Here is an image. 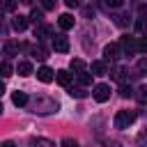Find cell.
Returning a JSON list of instances; mask_svg holds the SVG:
<instances>
[{
    "label": "cell",
    "instance_id": "cell-23",
    "mask_svg": "<svg viewBox=\"0 0 147 147\" xmlns=\"http://www.w3.org/2000/svg\"><path fill=\"white\" fill-rule=\"evenodd\" d=\"M71 69H74L76 74H80V71H85V62H83L80 57H76V60H71Z\"/></svg>",
    "mask_w": 147,
    "mask_h": 147
},
{
    "label": "cell",
    "instance_id": "cell-13",
    "mask_svg": "<svg viewBox=\"0 0 147 147\" xmlns=\"http://www.w3.org/2000/svg\"><path fill=\"white\" fill-rule=\"evenodd\" d=\"M11 25H14V30H16V32H23V30L28 28V18L18 14V16H14V21H11Z\"/></svg>",
    "mask_w": 147,
    "mask_h": 147
},
{
    "label": "cell",
    "instance_id": "cell-17",
    "mask_svg": "<svg viewBox=\"0 0 147 147\" xmlns=\"http://www.w3.org/2000/svg\"><path fill=\"white\" fill-rule=\"evenodd\" d=\"M16 74H18V76H30V74H32V64H30V62H18Z\"/></svg>",
    "mask_w": 147,
    "mask_h": 147
},
{
    "label": "cell",
    "instance_id": "cell-12",
    "mask_svg": "<svg viewBox=\"0 0 147 147\" xmlns=\"http://www.w3.org/2000/svg\"><path fill=\"white\" fill-rule=\"evenodd\" d=\"M11 101H14V106H28L30 103V96L25 92H14L11 94Z\"/></svg>",
    "mask_w": 147,
    "mask_h": 147
},
{
    "label": "cell",
    "instance_id": "cell-1",
    "mask_svg": "<svg viewBox=\"0 0 147 147\" xmlns=\"http://www.w3.org/2000/svg\"><path fill=\"white\" fill-rule=\"evenodd\" d=\"M60 103L55 99H48V96H37L32 101V113H39V115H48V113H57Z\"/></svg>",
    "mask_w": 147,
    "mask_h": 147
},
{
    "label": "cell",
    "instance_id": "cell-20",
    "mask_svg": "<svg viewBox=\"0 0 147 147\" xmlns=\"http://www.w3.org/2000/svg\"><path fill=\"white\" fill-rule=\"evenodd\" d=\"M69 94L76 96V99H85V96H87V90H85V87H74V85H71V87H69Z\"/></svg>",
    "mask_w": 147,
    "mask_h": 147
},
{
    "label": "cell",
    "instance_id": "cell-9",
    "mask_svg": "<svg viewBox=\"0 0 147 147\" xmlns=\"http://www.w3.org/2000/svg\"><path fill=\"white\" fill-rule=\"evenodd\" d=\"M71 78H74V76H71L69 71H57V76H55V80H57L62 87H67V90L71 87Z\"/></svg>",
    "mask_w": 147,
    "mask_h": 147
},
{
    "label": "cell",
    "instance_id": "cell-29",
    "mask_svg": "<svg viewBox=\"0 0 147 147\" xmlns=\"http://www.w3.org/2000/svg\"><path fill=\"white\" fill-rule=\"evenodd\" d=\"M62 147H78V142H76L74 138H64V140H62Z\"/></svg>",
    "mask_w": 147,
    "mask_h": 147
},
{
    "label": "cell",
    "instance_id": "cell-24",
    "mask_svg": "<svg viewBox=\"0 0 147 147\" xmlns=\"http://www.w3.org/2000/svg\"><path fill=\"white\" fill-rule=\"evenodd\" d=\"M133 94H136V92H133L129 85H124V83L119 85V96H122V99H129V96H133Z\"/></svg>",
    "mask_w": 147,
    "mask_h": 147
},
{
    "label": "cell",
    "instance_id": "cell-37",
    "mask_svg": "<svg viewBox=\"0 0 147 147\" xmlns=\"http://www.w3.org/2000/svg\"><path fill=\"white\" fill-rule=\"evenodd\" d=\"M21 2H25V5H32V0H21Z\"/></svg>",
    "mask_w": 147,
    "mask_h": 147
},
{
    "label": "cell",
    "instance_id": "cell-4",
    "mask_svg": "<svg viewBox=\"0 0 147 147\" xmlns=\"http://www.w3.org/2000/svg\"><path fill=\"white\" fill-rule=\"evenodd\" d=\"M119 46H122L124 55H133V53H138V51H140V46H138V41H136L133 37H122Z\"/></svg>",
    "mask_w": 147,
    "mask_h": 147
},
{
    "label": "cell",
    "instance_id": "cell-16",
    "mask_svg": "<svg viewBox=\"0 0 147 147\" xmlns=\"http://www.w3.org/2000/svg\"><path fill=\"white\" fill-rule=\"evenodd\" d=\"M18 48H21L18 44H14V41H5V55H7V57H14V55L18 53Z\"/></svg>",
    "mask_w": 147,
    "mask_h": 147
},
{
    "label": "cell",
    "instance_id": "cell-7",
    "mask_svg": "<svg viewBox=\"0 0 147 147\" xmlns=\"http://www.w3.org/2000/svg\"><path fill=\"white\" fill-rule=\"evenodd\" d=\"M55 76H57V74H55L51 67H39V69H37V78H39L41 83H51V80H55Z\"/></svg>",
    "mask_w": 147,
    "mask_h": 147
},
{
    "label": "cell",
    "instance_id": "cell-22",
    "mask_svg": "<svg viewBox=\"0 0 147 147\" xmlns=\"http://www.w3.org/2000/svg\"><path fill=\"white\" fill-rule=\"evenodd\" d=\"M41 18H44V11H41V9H32V11H30V21H32L34 25H41Z\"/></svg>",
    "mask_w": 147,
    "mask_h": 147
},
{
    "label": "cell",
    "instance_id": "cell-5",
    "mask_svg": "<svg viewBox=\"0 0 147 147\" xmlns=\"http://www.w3.org/2000/svg\"><path fill=\"white\" fill-rule=\"evenodd\" d=\"M119 55H124V51H122L119 44H108V46L103 48V57H106V60H117Z\"/></svg>",
    "mask_w": 147,
    "mask_h": 147
},
{
    "label": "cell",
    "instance_id": "cell-36",
    "mask_svg": "<svg viewBox=\"0 0 147 147\" xmlns=\"http://www.w3.org/2000/svg\"><path fill=\"white\" fill-rule=\"evenodd\" d=\"M140 14H147V7H145V5L140 7Z\"/></svg>",
    "mask_w": 147,
    "mask_h": 147
},
{
    "label": "cell",
    "instance_id": "cell-25",
    "mask_svg": "<svg viewBox=\"0 0 147 147\" xmlns=\"http://www.w3.org/2000/svg\"><path fill=\"white\" fill-rule=\"evenodd\" d=\"M124 74H126V69H124V67H115V69H113V78H115V80H119V83L124 80Z\"/></svg>",
    "mask_w": 147,
    "mask_h": 147
},
{
    "label": "cell",
    "instance_id": "cell-6",
    "mask_svg": "<svg viewBox=\"0 0 147 147\" xmlns=\"http://www.w3.org/2000/svg\"><path fill=\"white\" fill-rule=\"evenodd\" d=\"M53 48H55L57 53H67V51H69V39H67L64 34H55V37H53Z\"/></svg>",
    "mask_w": 147,
    "mask_h": 147
},
{
    "label": "cell",
    "instance_id": "cell-33",
    "mask_svg": "<svg viewBox=\"0 0 147 147\" xmlns=\"http://www.w3.org/2000/svg\"><path fill=\"white\" fill-rule=\"evenodd\" d=\"M138 71H147V57L138 60Z\"/></svg>",
    "mask_w": 147,
    "mask_h": 147
},
{
    "label": "cell",
    "instance_id": "cell-21",
    "mask_svg": "<svg viewBox=\"0 0 147 147\" xmlns=\"http://www.w3.org/2000/svg\"><path fill=\"white\" fill-rule=\"evenodd\" d=\"M136 32L138 34H147V16H142V18L136 21Z\"/></svg>",
    "mask_w": 147,
    "mask_h": 147
},
{
    "label": "cell",
    "instance_id": "cell-28",
    "mask_svg": "<svg viewBox=\"0 0 147 147\" xmlns=\"http://www.w3.org/2000/svg\"><path fill=\"white\" fill-rule=\"evenodd\" d=\"M57 0H41V9H55Z\"/></svg>",
    "mask_w": 147,
    "mask_h": 147
},
{
    "label": "cell",
    "instance_id": "cell-2",
    "mask_svg": "<svg viewBox=\"0 0 147 147\" xmlns=\"http://www.w3.org/2000/svg\"><path fill=\"white\" fill-rule=\"evenodd\" d=\"M133 122H136V113L133 110H119L115 115V126L117 129H129Z\"/></svg>",
    "mask_w": 147,
    "mask_h": 147
},
{
    "label": "cell",
    "instance_id": "cell-27",
    "mask_svg": "<svg viewBox=\"0 0 147 147\" xmlns=\"http://www.w3.org/2000/svg\"><path fill=\"white\" fill-rule=\"evenodd\" d=\"M0 69H2V76H5V78H9V76H11V64H9L7 60L2 62V67H0Z\"/></svg>",
    "mask_w": 147,
    "mask_h": 147
},
{
    "label": "cell",
    "instance_id": "cell-34",
    "mask_svg": "<svg viewBox=\"0 0 147 147\" xmlns=\"http://www.w3.org/2000/svg\"><path fill=\"white\" fill-rule=\"evenodd\" d=\"M64 5H67L69 9H74V7H78V0H64Z\"/></svg>",
    "mask_w": 147,
    "mask_h": 147
},
{
    "label": "cell",
    "instance_id": "cell-8",
    "mask_svg": "<svg viewBox=\"0 0 147 147\" xmlns=\"http://www.w3.org/2000/svg\"><path fill=\"white\" fill-rule=\"evenodd\" d=\"M90 69H92V76H106V74H108V69H106V62H101V60H94Z\"/></svg>",
    "mask_w": 147,
    "mask_h": 147
},
{
    "label": "cell",
    "instance_id": "cell-26",
    "mask_svg": "<svg viewBox=\"0 0 147 147\" xmlns=\"http://www.w3.org/2000/svg\"><path fill=\"white\" fill-rule=\"evenodd\" d=\"M14 9H16V0H2V11L5 14L14 11Z\"/></svg>",
    "mask_w": 147,
    "mask_h": 147
},
{
    "label": "cell",
    "instance_id": "cell-18",
    "mask_svg": "<svg viewBox=\"0 0 147 147\" xmlns=\"http://www.w3.org/2000/svg\"><path fill=\"white\" fill-rule=\"evenodd\" d=\"M32 55H34L37 60H46V57H48V51H46L41 44H37V46L32 48Z\"/></svg>",
    "mask_w": 147,
    "mask_h": 147
},
{
    "label": "cell",
    "instance_id": "cell-32",
    "mask_svg": "<svg viewBox=\"0 0 147 147\" xmlns=\"http://www.w3.org/2000/svg\"><path fill=\"white\" fill-rule=\"evenodd\" d=\"M122 2H124V0H106V5H108V7H113V9L122 7Z\"/></svg>",
    "mask_w": 147,
    "mask_h": 147
},
{
    "label": "cell",
    "instance_id": "cell-11",
    "mask_svg": "<svg viewBox=\"0 0 147 147\" xmlns=\"http://www.w3.org/2000/svg\"><path fill=\"white\" fill-rule=\"evenodd\" d=\"M53 34V28L51 25H37L34 28V37L37 39H46V37H51Z\"/></svg>",
    "mask_w": 147,
    "mask_h": 147
},
{
    "label": "cell",
    "instance_id": "cell-38",
    "mask_svg": "<svg viewBox=\"0 0 147 147\" xmlns=\"http://www.w3.org/2000/svg\"><path fill=\"white\" fill-rule=\"evenodd\" d=\"M2 147H14V145H11V142H5V145H2Z\"/></svg>",
    "mask_w": 147,
    "mask_h": 147
},
{
    "label": "cell",
    "instance_id": "cell-31",
    "mask_svg": "<svg viewBox=\"0 0 147 147\" xmlns=\"http://www.w3.org/2000/svg\"><path fill=\"white\" fill-rule=\"evenodd\" d=\"M115 23H117V25H122V28H124V25H126V23H129V21H126V16H124V14H119V16H115Z\"/></svg>",
    "mask_w": 147,
    "mask_h": 147
},
{
    "label": "cell",
    "instance_id": "cell-15",
    "mask_svg": "<svg viewBox=\"0 0 147 147\" xmlns=\"http://www.w3.org/2000/svg\"><path fill=\"white\" fill-rule=\"evenodd\" d=\"M30 147H55V142L48 140V138H32L30 140Z\"/></svg>",
    "mask_w": 147,
    "mask_h": 147
},
{
    "label": "cell",
    "instance_id": "cell-19",
    "mask_svg": "<svg viewBox=\"0 0 147 147\" xmlns=\"http://www.w3.org/2000/svg\"><path fill=\"white\" fill-rule=\"evenodd\" d=\"M76 80H78V85H80V87H85V85H90V83H92V76H90L87 71H80V74H76Z\"/></svg>",
    "mask_w": 147,
    "mask_h": 147
},
{
    "label": "cell",
    "instance_id": "cell-10",
    "mask_svg": "<svg viewBox=\"0 0 147 147\" xmlns=\"http://www.w3.org/2000/svg\"><path fill=\"white\" fill-rule=\"evenodd\" d=\"M57 25H60L62 30H71V28H74V16H71V14H62V16L57 18Z\"/></svg>",
    "mask_w": 147,
    "mask_h": 147
},
{
    "label": "cell",
    "instance_id": "cell-14",
    "mask_svg": "<svg viewBox=\"0 0 147 147\" xmlns=\"http://www.w3.org/2000/svg\"><path fill=\"white\" fill-rule=\"evenodd\" d=\"M133 96H136V101H138L140 106H147V85H142V87H138Z\"/></svg>",
    "mask_w": 147,
    "mask_h": 147
},
{
    "label": "cell",
    "instance_id": "cell-3",
    "mask_svg": "<svg viewBox=\"0 0 147 147\" xmlns=\"http://www.w3.org/2000/svg\"><path fill=\"white\" fill-rule=\"evenodd\" d=\"M92 96H94L99 103L108 101V99H110V85H106V83H99V85H94V90H92Z\"/></svg>",
    "mask_w": 147,
    "mask_h": 147
},
{
    "label": "cell",
    "instance_id": "cell-30",
    "mask_svg": "<svg viewBox=\"0 0 147 147\" xmlns=\"http://www.w3.org/2000/svg\"><path fill=\"white\" fill-rule=\"evenodd\" d=\"M138 46H140V51H142V53H147V34H142V37H140Z\"/></svg>",
    "mask_w": 147,
    "mask_h": 147
},
{
    "label": "cell",
    "instance_id": "cell-35",
    "mask_svg": "<svg viewBox=\"0 0 147 147\" xmlns=\"http://www.w3.org/2000/svg\"><path fill=\"white\" fill-rule=\"evenodd\" d=\"M138 147H147V140H145V136H140V138H138Z\"/></svg>",
    "mask_w": 147,
    "mask_h": 147
}]
</instances>
